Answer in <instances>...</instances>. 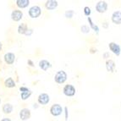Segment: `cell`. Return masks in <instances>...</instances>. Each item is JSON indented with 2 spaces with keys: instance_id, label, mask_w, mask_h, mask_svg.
<instances>
[{
  "instance_id": "cell-1",
  "label": "cell",
  "mask_w": 121,
  "mask_h": 121,
  "mask_svg": "<svg viewBox=\"0 0 121 121\" xmlns=\"http://www.w3.org/2000/svg\"><path fill=\"white\" fill-rule=\"evenodd\" d=\"M67 78H68V75H67V73L65 70H59L57 71L56 74H55L54 77V81L59 84V85H62L65 81H67Z\"/></svg>"
},
{
  "instance_id": "cell-2",
  "label": "cell",
  "mask_w": 121,
  "mask_h": 121,
  "mask_svg": "<svg viewBox=\"0 0 121 121\" xmlns=\"http://www.w3.org/2000/svg\"><path fill=\"white\" fill-rule=\"evenodd\" d=\"M28 14L30 18L32 19H37L41 16L42 14V9L37 5L31 6L28 10Z\"/></svg>"
},
{
  "instance_id": "cell-3",
  "label": "cell",
  "mask_w": 121,
  "mask_h": 121,
  "mask_svg": "<svg viewBox=\"0 0 121 121\" xmlns=\"http://www.w3.org/2000/svg\"><path fill=\"white\" fill-rule=\"evenodd\" d=\"M49 111H50V113L52 116L58 117V116L62 114V113L64 112V108L59 103H54V104H52L51 106Z\"/></svg>"
},
{
  "instance_id": "cell-4",
  "label": "cell",
  "mask_w": 121,
  "mask_h": 121,
  "mask_svg": "<svg viewBox=\"0 0 121 121\" xmlns=\"http://www.w3.org/2000/svg\"><path fill=\"white\" fill-rule=\"evenodd\" d=\"M63 93L66 97H74L75 95V93H76V89H75V87L74 86L71 85V84H67L63 88Z\"/></svg>"
},
{
  "instance_id": "cell-5",
  "label": "cell",
  "mask_w": 121,
  "mask_h": 121,
  "mask_svg": "<svg viewBox=\"0 0 121 121\" xmlns=\"http://www.w3.org/2000/svg\"><path fill=\"white\" fill-rule=\"evenodd\" d=\"M108 8V3L106 1H98L95 5L96 11L97 13H100V14L107 12Z\"/></svg>"
},
{
  "instance_id": "cell-6",
  "label": "cell",
  "mask_w": 121,
  "mask_h": 121,
  "mask_svg": "<svg viewBox=\"0 0 121 121\" xmlns=\"http://www.w3.org/2000/svg\"><path fill=\"white\" fill-rule=\"evenodd\" d=\"M19 116H20V119L22 121H26L30 119V117H31V112L27 108H24L20 109V113H19Z\"/></svg>"
},
{
  "instance_id": "cell-7",
  "label": "cell",
  "mask_w": 121,
  "mask_h": 121,
  "mask_svg": "<svg viewBox=\"0 0 121 121\" xmlns=\"http://www.w3.org/2000/svg\"><path fill=\"white\" fill-rule=\"evenodd\" d=\"M50 102V97L48 93H41L37 97V103L39 105H47Z\"/></svg>"
},
{
  "instance_id": "cell-8",
  "label": "cell",
  "mask_w": 121,
  "mask_h": 121,
  "mask_svg": "<svg viewBox=\"0 0 121 121\" xmlns=\"http://www.w3.org/2000/svg\"><path fill=\"white\" fill-rule=\"evenodd\" d=\"M11 20L14 22H19L23 18V12L20 9H14L10 14Z\"/></svg>"
},
{
  "instance_id": "cell-9",
  "label": "cell",
  "mask_w": 121,
  "mask_h": 121,
  "mask_svg": "<svg viewBox=\"0 0 121 121\" xmlns=\"http://www.w3.org/2000/svg\"><path fill=\"white\" fill-rule=\"evenodd\" d=\"M108 48L109 50L113 52V54L116 56H119L121 53V48L118 43H114V42H111L108 43Z\"/></svg>"
},
{
  "instance_id": "cell-10",
  "label": "cell",
  "mask_w": 121,
  "mask_h": 121,
  "mask_svg": "<svg viewBox=\"0 0 121 121\" xmlns=\"http://www.w3.org/2000/svg\"><path fill=\"white\" fill-rule=\"evenodd\" d=\"M4 60L7 65H13L14 63V61H15V54H14V52H6L4 56Z\"/></svg>"
},
{
  "instance_id": "cell-11",
  "label": "cell",
  "mask_w": 121,
  "mask_h": 121,
  "mask_svg": "<svg viewBox=\"0 0 121 121\" xmlns=\"http://www.w3.org/2000/svg\"><path fill=\"white\" fill-rule=\"evenodd\" d=\"M112 22L115 25H120L121 24V11L116 10L112 14L111 16Z\"/></svg>"
},
{
  "instance_id": "cell-12",
  "label": "cell",
  "mask_w": 121,
  "mask_h": 121,
  "mask_svg": "<svg viewBox=\"0 0 121 121\" xmlns=\"http://www.w3.org/2000/svg\"><path fill=\"white\" fill-rule=\"evenodd\" d=\"M105 66H106V69H107L108 72L113 73L115 71V68H116V65H115V62L113 59H108L106 60L105 63Z\"/></svg>"
},
{
  "instance_id": "cell-13",
  "label": "cell",
  "mask_w": 121,
  "mask_h": 121,
  "mask_svg": "<svg viewBox=\"0 0 121 121\" xmlns=\"http://www.w3.org/2000/svg\"><path fill=\"white\" fill-rule=\"evenodd\" d=\"M59 6V3L56 0H48L45 3V8L48 10H53Z\"/></svg>"
},
{
  "instance_id": "cell-14",
  "label": "cell",
  "mask_w": 121,
  "mask_h": 121,
  "mask_svg": "<svg viewBox=\"0 0 121 121\" xmlns=\"http://www.w3.org/2000/svg\"><path fill=\"white\" fill-rule=\"evenodd\" d=\"M38 65L40 67V69L44 71H47L48 69H50L51 67H52L51 63L48 60H47V59H42V60H40L38 63Z\"/></svg>"
},
{
  "instance_id": "cell-15",
  "label": "cell",
  "mask_w": 121,
  "mask_h": 121,
  "mask_svg": "<svg viewBox=\"0 0 121 121\" xmlns=\"http://www.w3.org/2000/svg\"><path fill=\"white\" fill-rule=\"evenodd\" d=\"M2 110L4 112V113H5V114H10L13 112V110H14V107H13V105L11 103H6L3 105Z\"/></svg>"
},
{
  "instance_id": "cell-16",
  "label": "cell",
  "mask_w": 121,
  "mask_h": 121,
  "mask_svg": "<svg viewBox=\"0 0 121 121\" xmlns=\"http://www.w3.org/2000/svg\"><path fill=\"white\" fill-rule=\"evenodd\" d=\"M16 6L19 9H26L30 5V0H16L15 1Z\"/></svg>"
},
{
  "instance_id": "cell-17",
  "label": "cell",
  "mask_w": 121,
  "mask_h": 121,
  "mask_svg": "<svg viewBox=\"0 0 121 121\" xmlns=\"http://www.w3.org/2000/svg\"><path fill=\"white\" fill-rule=\"evenodd\" d=\"M4 86L7 88H14V87L16 86V83L12 77H9L4 81Z\"/></svg>"
},
{
  "instance_id": "cell-18",
  "label": "cell",
  "mask_w": 121,
  "mask_h": 121,
  "mask_svg": "<svg viewBox=\"0 0 121 121\" xmlns=\"http://www.w3.org/2000/svg\"><path fill=\"white\" fill-rule=\"evenodd\" d=\"M28 30V26L26 23H21L18 26V28H17V31H18L19 34L20 35H25Z\"/></svg>"
},
{
  "instance_id": "cell-19",
  "label": "cell",
  "mask_w": 121,
  "mask_h": 121,
  "mask_svg": "<svg viewBox=\"0 0 121 121\" xmlns=\"http://www.w3.org/2000/svg\"><path fill=\"white\" fill-rule=\"evenodd\" d=\"M87 21H88V23H89V27H90V29H92L97 34H99V27L96 24L93 23L91 17H87Z\"/></svg>"
},
{
  "instance_id": "cell-20",
  "label": "cell",
  "mask_w": 121,
  "mask_h": 121,
  "mask_svg": "<svg viewBox=\"0 0 121 121\" xmlns=\"http://www.w3.org/2000/svg\"><path fill=\"white\" fill-rule=\"evenodd\" d=\"M31 95H32V91H31V90H30V91H25V92L20 93V98H21V100H23V101H26V100H27Z\"/></svg>"
},
{
  "instance_id": "cell-21",
  "label": "cell",
  "mask_w": 121,
  "mask_h": 121,
  "mask_svg": "<svg viewBox=\"0 0 121 121\" xmlns=\"http://www.w3.org/2000/svg\"><path fill=\"white\" fill-rule=\"evenodd\" d=\"M74 14H75V11L72 9L66 10L65 12V16L66 19H72L73 16H74Z\"/></svg>"
},
{
  "instance_id": "cell-22",
  "label": "cell",
  "mask_w": 121,
  "mask_h": 121,
  "mask_svg": "<svg viewBox=\"0 0 121 121\" xmlns=\"http://www.w3.org/2000/svg\"><path fill=\"white\" fill-rule=\"evenodd\" d=\"M90 27H89L88 26H86V25H83V26H81V31L82 33H84V34H87V33L90 32Z\"/></svg>"
},
{
  "instance_id": "cell-23",
  "label": "cell",
  "mask_w": 121,
  "mask_h": 121,
  "mask_svg": "<svg viewBox=\"0 0 121 121\" xmlns=\"http://www.w3.org/2000/svg\"><path fill=\"white\" fill-rule=\"evenodd\" d=\"M83 12H84V14H85L86 16L90 17V15H91V8H90V7L86 6V7H84Z\"/></svg>"
},
{
  "instance_id": "cell-24",
  "label": "cell",
  "mask_w": 121,
  "mask_h": 121,
  "mask_svg": "<svg viewBox=\"0 0 121 121\" xmlns=\"http://www.w3.org/2000/svg\"><path fill=\"white\" fill-rule=\"evenodd\" d=\"M33 31H34V30H33L32 28H28V30H27L26 33L25 34V36H31V35L33 34Z\"/></svg>"
},
{
  "instance_id": "cell-25",
  "label": "cell",
  "mask_w": 121,
  "mask_h": 121,
  "mask_svg": "<svg viewBox=\"0 0 121 121\" xmlns=\"http://www.w3.org/2000/svg\"><path fill=\"white\" fill-rule=\"evenodd\" d=\"M64 111H65V119H69V109L67 107L64 108Z\"/></svg>"
},
{
  "instance_id": "cell-26",
  "label": "cell",
  "mask_w": 121,
  "mask_h": 121,
  "mask_svg": "<svg viewBox=\"0 0 121 121\" xmlns=\"http://www.w3.org/2000/svg\"><path fill=\"white\" fill-rule=\"evenodd\" d=\"M109 57H110V54H109V52H103V58L104 59L108 60V59H109Z\"/></svg>"
},
{
  "instance_id": "cell-27",
  "label": "cell",
  "mask_w": 121,
  "mask_h": 121,
  "mask_svg": "<svg viewBox=\"0 0 121 121\" xmlns=\"http://www.w3.org/2000/svg\"><path fill=\"white\" fill-rule=\"evenodd\" d=\"M30 91V89H29L28 87H26V86H20V93H21V92H25V91Z\"/></svg>"
},
{
  "instance_id": "cell-28",
  "label": "cell",
  "mask_w": 121,
  "mask_h": 121,
  "mask_svg": "<svg viewBox=\"0 0 121 121\" xmlns=\"http://www.w3.org/2000/svg\"><path fill=\"white\" fill-rule=\"evenodd\" d=\"M89 52H90V53L93 54V53H96V52H97V49L96 48H91L90 50H89Z\"/></svg>"
},
{
  "instance_id": "cell-29",
  "label": "cell",
  "mask_w": 121,
  "mask_h": 121,
  "mask_svg": "<svg viewBox=\"0 0 121 121\" xmlns=\"http://www.w3.org/2000/svg\"><path fill=\"white\" fill-rule=\"evenodd\" d=\"M27 64H28L29 66L34 67V62H33V61L31 60V59H28V60H27Z\"/></svg>"
},
{
  "instance_id": "cell-30",
  "label": "cell",
  "mask_w": 121,
  "mask_h": 121,
  "mask_svg": "<svg viewBox=\"0 0 121 121\" xmlns=\"http://www.w3.org/2000/svg\"><path fill=\"white\" fill-rule=\"evenodd\" d=\"M109 26V24L107 22V21H105V22H103V27L104 29H108Z\"/></svg>"
},
{
  "instance_id": "cell-31",
  "label": "cell",
  "mask_w": 121,
  "mask_h": 121,
  "mask_svg": "<svg viewBox=\"0 0 121 121\" xmlns=\"http://www.w3.org/2000/svg\"><path fill=\"white\" fill-rule=\"evenodd\" d=\"M0 121H12V120H11L9 118H3Z\"/></svg>"
},
{
  "instance_id": "cell-32",
  "label": "cell",
  "mask_w": 121,
  "mask_h": 121,
  "mask_svg": "<svg viewBox=\"0 0 121 121\" xmlns=\"http://www.w3.org/2000/svg\"><path fill=\"white\" fill-rule=\"evenodd\" d=\"M33 108H39V104L37 103H34V104H33Z\"/></svg>"
},
{
  "instance_id": "cell-33",
  "label": "cell",
  "mask_w": 121,
  "mask_h": 121,
  "mask_svg": "<svg viewBox=\"0 0 121 121\" xmlns=\"http://www.w3.org/2000/svg\"><path fill=\"white\" fill-rule=\"evenodd\" d=\"M3 49V44H2V43L0 42V52H1V50Z\"/></svg>"
},
{
  "instance_id": "cell-34",
  "label": "cell",
  "mask_w": 121,
  "mask_h": 121,
  "mask_svg": "<svg viewBox=\"0 0 121 121\" xmlns=\"http://www.w3.org/2000/svg\"><path fill=\"white\" fill-rule=\"evenodd\" d=\"M1 102H2V101H1V98H0V104H1Z\"/></svg>"
}]
</instances>
